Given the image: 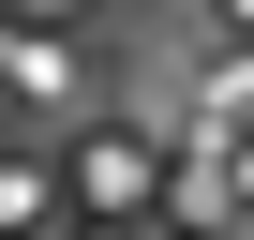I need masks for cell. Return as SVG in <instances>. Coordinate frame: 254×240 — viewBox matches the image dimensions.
Segmentation results:
<instances>
[{
  "label": "cell",
  "mask_w": 254,
  "mask_h": 240,
  "mask_svg": "<svg viewBox=\"0 0 254 240\" xmlns=\"http://www.w3.org/2000/svg\"><path fill=\"white\" fill-rule=\"evenodd\" d=\"M75 195L135 210V195H150V150H135V135H75Z\"/></svg>",
  "instance_id": "cell-1"
}]
</instances>
